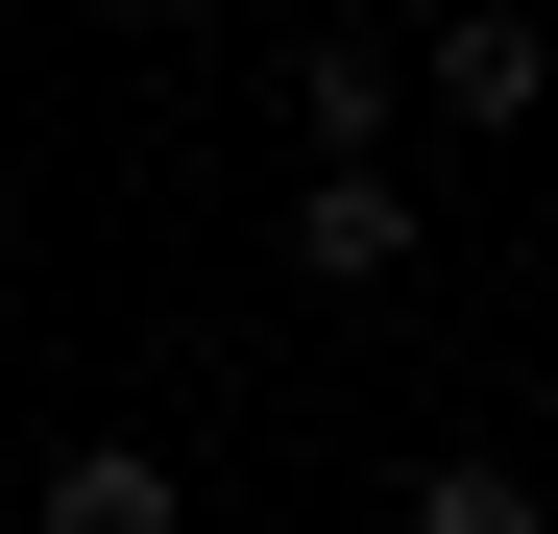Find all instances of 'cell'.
<instances>
[{"label": "cell", "instance_id": "1", "mask_svg": "<svg viewBox=\"0 0 558 534\" xmlns=\"http://www.w3.org/2000/svg\"><path fill=\"white\" fill-rule=\"evenodd\" d=\"M267 98H292V146H316V170H389V122H413V73L364 49V25H316L292 73H267Z\"/></svg>", "mask_w": 558, "mask_h": 534}, {"label": "cell", "instance_id": "5", "mask_svg": "<svg viewBox=\"0 0 558 534\" xmlns=\"http://www.w3.org/2000/svg\"><path fill=\"white\" fill-rule=\"evenodd\" d=\"M413 534H534V486L510 462H413Z\"/></svg>", "mask_w": 558, "mask_h": 534}, {"label": "cell", "instance_id": "2", "mask_svg": "<svg viewBox=\"0 0 558 534\" xmlns=\"http://www.w3.org/2000/svg\"><path fill=\"white\" fill-rule=\"evenodd\" d=\"M25 534H195V486H170L146 437H49V462H25Z\"/></svg>", "mask_w": 558, "mask_h": 534}, {"label": "cell", "instance_id": "4", "mask_svg": "<svg viewBox=\"0 0 558 534\" xmlns=\"http://www.w3.org/2000/svg\"><path fill=\"white\" fill-rule=\"evenodd\" d=\"M292 267H316V292H389V267H413V170H316V195H292Z\"/></svg>", "mask_w": 558, "mask_h": 534}, {"label": "cell", "instance_id": "3", "mask_svg": "<svg viewBox=\"0 0 558 534\" xmlns=\"http://www.w3.org/2000/svg\"><path fill=\"white\" fill-rule=\"evenodd\" d=\"M413 73H437V122H486V146H510V122H534V73H558V49H534V0H461V25H437Z\"/></svg>", "mask_w": 558, "mask_h": 534}]
</instances>
